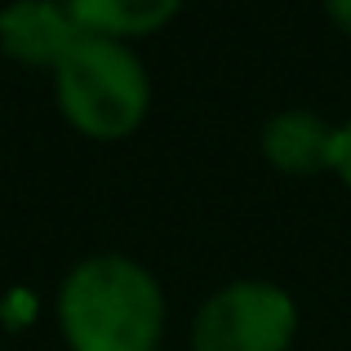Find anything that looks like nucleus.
Returning a JSON list of instances; mask_svg holds the SVG:
<instances>
[{
  "mask_svg": "<svg viewBox=\"0 0 351 351\" xmlns=\"http://www.w3.org/2000/svg\"><path fill=\"white\" fill-rule=\"evenodd\" d=\"M58 320L71 351H152L165 325V293L125 254H94L62 280Z\"/></svg>",
  "mask_w": 351,
  "mask_h": 351,
  "instance_id": "obj_1",
  "label": "nucleus"
},
{
  "mask_svg": "<svg viewBox=\"0 0 351 351\" xmlns=\"http://www.w3.org/2000/svg\"><path fill=\"white\" fill-rule=\"evenodd\" d=\"M58 107L80 134L89 138H120L138 129L152 103V85L125 40L98 32H80V40L53 67Z\"/></svg>",
  "mask_w": 351,
  "mask_h": 351,
  "instance_id": "obj_2",
  "label": "nucleus"
},
{
  "mask_svg": "<svg viewBox=\"0 0 351 351\" xmlns=\"http://www.w3.org/2000/svg\"><path fill=\"white\" fill-rule=\"evenodd\" d=\"M298 307L271 280H232L205 298L191 325L196 351H289Z\"/></svg>",
  "mask_w": 351,
  "mask_h": 351,
  "instance_id": "obj_3",
  "label": "nucleus"
},
{
  "mask_svg": "<svg viewBox=\"0 0 351 351\" xmlns=\"http://www.w3.org/2000/svg\"><path fill=\"white\" fill-rule=\"evenodd\" d=\"M85 27L76 23L71 5L58 0H14L0 14V45L14 53L18 62H36V67H58V58L80 40Z\"/></svg>",
  "mask_w": 351,
  "mask_h": 351,
  "instance_id": "obj_4",
  "label": "nucleus"
},
{
  "mask_svg": "<svg viewBox=\"0 0 351 351\" xmlns=\"http://www.w3.org/2000/svg\"><path fill=\"white\" fill-rule=\"evenodd\" d=\"M263 156L285 173H320L338 160V129L307 107L271 116L263 125Z\"/></svg>",
  "mask_w": 351,
  "mask_h": 351,
  "instance_id": "obj_5",
  "label": "nucleus"
},
{
  "mask_svg": "<svg viewBox=\"0 0 351 351\" xmlns=\"http://www.w3.org/2000/svg\"><path fill=\"white\" fill-rule=\"evenodd\" d=\"M67 5L85 32L125 40V36H143L169 23L182 0H67Z\"/></svg>",
  "mask_w": 351,
  "mask_h": 351,
  "instance_id": "obj_6",
  "label": "nucleus"
},
{
  "mask_svg": "<svg viewBox=\"0 0 351 351\" xmlns=\"http://www.w3.org/2000/svg\"><path fill=\"white\" fill-rule=\"evenodd\" d=\"M334 169H338V178L351 187V120L338 129V160H334Z\"/></svg>",
  "mask_w": 351,
  "mask_h": 351,
  "instance_id": "obj_7",
  "label": "nucleus"
},
{
  "mask_svg": "<svg viewBox=\"0 0 351 351\" xmlns=\"http://www.w3.org/2000/svg\"><path fill=\"white\" fill-rule=\"evenodd\" d=\"M329 14H334V23L343 27V32H351V0H325Z\"/></svg>",
  "mask_w": 351,
  "mask_h": 351,
  "instance_id": "obj_8",
  "label": "nucleus"
}]
</instances>
